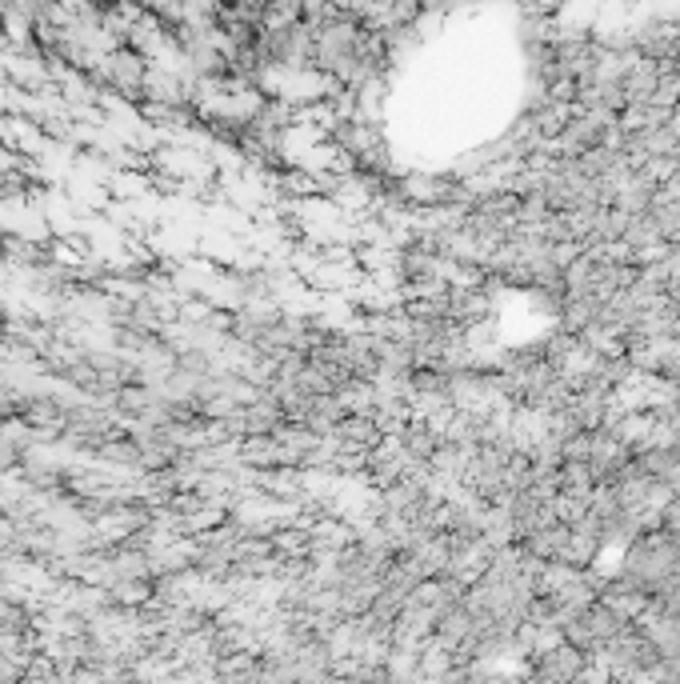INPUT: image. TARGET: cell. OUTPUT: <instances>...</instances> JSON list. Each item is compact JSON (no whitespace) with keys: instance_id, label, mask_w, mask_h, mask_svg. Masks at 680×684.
I'll return each instance as SVG.
<instances>
[{"instance_id":"1","label":"cell","mask_w":680,"mask_h":684,"mask_svg":"<svg viewBox=\"0 0 680 684\" xmlns=\"http://www.w3.org/2000/svg\"><path fill=\"white\" fill-rule=\"evenodd\" d=\"M664 297H669V305L680 308V280H677V285H669V293H664Z\"/></svg>"}]
</instances>
